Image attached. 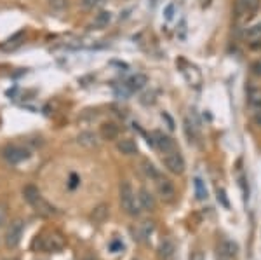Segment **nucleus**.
Segmentation results:
<instances>
[{"label":"nucleus","mask_w":261,"mask_h":260,"mask_svg":"<svg viewBox=\"0 0 261 260\" xmlns=\"http://www.w3.org/2000/svg\"><path fill=\"white\" fill-rule=\"evenodd\" d=\"M176 257V245L171 238H164L159 246V258L160 260H174Z\"/></svg>","instance_id":"nucleus-11"},{"label":"nucleus","mask_w":261,"mask_h":260,"mask_svg":"<svg viewBox=\"0 0 261 260\" xmlns=\"http://www.w3.org/2000/svg\"><path fill=\"white\" fill-rule=\"evenodd\" d=\"M246 41L247 42H261V23H258V25L251 26V28H247L246 31Z\"/></svg>","instance_id":"nucleus-20"},{"label":"nucleus","mask_w":261,"mask_h":260,"mask_svg":"<svg viewBox=\"0 0 261 260\" xmlns=\"http://www.w3.org/2000/svg\"><path fill=\"white\" fill-rule=\"evenodd\" d=\"M110 21H112V13H110V11H101V13H98L94 16L93 26L96 30H103L110 25Z\"/></svg>","instance_id":"nucleus-17"},{"label":"nucleus","mask_w":261,"mask_h":260,"mask_svg":"<svg viewBox=\"0 0 261 260\" xmlns=\"http://www.w3.org/2000/svg\"><path fill=\"white\" fill-rule=\"evenodd\" d=\"M251 72L254 73L256 77H261V58H258L256 61H252L251 65Z\"/></svg>","instance_id":"nucleus-26"},{"label":"nucleus","mask_w":261,"mask_h":260,"mask_svg":"<svg viewBox=\"0 0 261 260\" xmlns=\"http://www.w3.org/2000/svg\"><path fill=\"white\" fill-rule=\"evenodd\" d=\"M209 4H211V0H200V6L202 7H207Z\"/></svg>","instance_id":"nucleus-33"},{"label":"nucleus","mask_w":261,"mask_h":260,"mask_svg":"<svg viewBox=\"0 0 261 260\" xmlns=\"http://www.w3.org/2000/svg\"><path fill=\"white\" fill-rule=\"evenodd\" d=\"M193 185H195V196H197V199H200V201L207 199V189H205V185H204L202 180L195 178V180H193Z\"/></svg>","instance_id":"nucleus-21"},{"label":"nucleus","mask_w":261,"mask_h":260,"mask_svg":"<svg viewBox=\"0 0 261 260\" xmlns=\"http://www.w3.org/2000/svg\"><path fill=\"white\" fill-rule=\"evenodd\" d=\"M100 135L103 140L113 141V140H117L118 135H120V128H118L115 123H105L100 129Z\"/></svg>","instance_id":"nucleus-14"},{"label":"nucleus","mask_w":261,"mask_h":260,"mask_svg":"<svg viewBox=\"0 0 261 260\" xmlns=\"http://www.w3.org/2000/svg\"><path fill=\"white\" fill-rule=\"evenodd\" d=\"M4 159L7 161V163L11 164H19L23 163V161H26L30 157V151L25 147H21V145H9V147L4 148L2 152Z\"/></svg>","instance_id":"nucleus-3"},{"label":"nucleus","mask_w":261,"mask_h":260,"mask_svg":"<svg viewBox=\"0 0 261 260\" xmlns=\"http://www.w3.org/2000/svg\"><path fill=\"white\" fill-rule=\"evenodd\" d=\"M75 185H77V176L72 175V187H75Z\"/></svg>","instance_id":"nucleus-34"},{"label":"nucleus","mask_w":261,"mask_h":260,"mask_svg":"<svg viewBox=\"0 0 261 260\" xmlns=\"http://www.w3.org/2000/svg\"><path fill=\"white\" fill-rule=\"evenodd\" d=\"M150 141H152V143L157 147V151H160L162 154H164V156H165V154H169V152L178 151L176 141H174L171 136L164 135L162 131H153L152 138H150Z\"/></svg>","instance_id":"nucleus-4"},{"label":"nucleus","mask_w":261,"mask_h":260,"mask_svg":"<svg viewBox=\"0 0 261 260\" xmlns=\"http://www.w3.org/2000/svg\"><path fill=\"white\" fill-rule=\"evenodd\" d=\"M254 121H256V124L261 126V110L259 112H256V117H254Z\"/></svg>","instance_id":"nucleus-32"},{"label":"nucleus","mask_w":261,"mask_h":260,"mask_svg":"<svg viewBox=\"0 0 261 260\" xmlns=\"http://www.w3.org/2000/svg\"><path fill=\"white\" fill-rule=\"evenodd\" d=\"M146 84H148V77H146L145 73H136V76H133L125 82V88H127L130 93H136V91H141Z\"/></svg>","instance_id":"nucleus-13"},{"label":"nucleus","mask_w":261,"mask_h":260,"mask_svg":"<svg viewBox=\"0 0 261 260\" xmlns=\"http://www.w3.org/2000/svg\"><path fill=\"white\" fill-rule=\"evenodd\" d=\"M261 0H235V13L237 16L251 18L259 9Z\"/></svg>","instance_id":"nucleus-8"},{"label":"nucleus","mask_w":261,"mask_h":260,"mask_svg":"<svg viewBox=\"0 0 261 260\" xmlns=\"http://www.w3.org/2000/svg\"><path fill=\"white\" fill-rule=\"evenodd\" d=\"M190 260H204V253H202V251H195Z\"/></svg>","instance_id":"nucleus-31"},{"label":"nucleus","mask_w":261,"mask_h":260,"mask_svg":"<svg viewBox=\"0 0 261 260\" xmlns=\"http://www.w3.org/2000/svg\"><path fill=\"white\" fill-rule=\"evenodd\" d=\"M51 7L54 11H65L68 7V0H51Z\"/></svg>","instance_id":"nucleus-24"},{"label":"nucleus","mask_w":261,"mask_h":260,"mask_svg":"<svg viewBox=\"0 0 261 260\" xmlns=\"http://www.w3.org/2000/svg\"><path fill=\"white\" fill-rule=\"evenodd\" d=\"M141 169H143L146 178H150V180H159L160 178L159 169L153 166V163H150V161H143V163H141Z\"/></svg>","instance_id":"nucleus-19"},{"label":"nucleus","mask_w":261,"mask_h":260,"mask_svg":"<svg viewBox=\"0 0 261 260\" xmlns=\"http://www.w3.org/2000/svg\"><path fill=\"white\" fill-rule=\"evenodd\" d=\"M164 166L172 173V175H183L185 171V159L178 151L174 152H169L164 156Z\"/></svg>","instance_id":"nucleus-6"},{"label":"nucleus","mask_w":261,"mask_h":260,"mask_svg":"<svg viewBox=\"0 0 261 260\" xmlns=\"http://www.w3.org/2000/svg\"><path fill=\"white\" fill-rule=\"evenodd\" d=\"M40 248L44 251H59L65 248V239L58 232H46L40 238Z\"/></svg>","instance_id":"nucleus-5"},{"label":"nucleus","mask_w":261,"mask_h":260,"mask_svg":"<svg viewBox=\"0 0 261 260\" xmlns=\"http://www.w3.org/2000/svg\"><path fill=\"white\" fill-rule=\"evenodd\" d=\"M23 198L28 204H31L33 208H37L38 213L42 215H53L54 213V208L51 206L49 203H46L40 194V191H38L35 185H26L25 189H23Z\"/></svg>","instance_id":"nucleus-2"},{"label":"nucleus","mask_w":261,"mask_h":260,"mask_svg":"<svg viewBox=\"0 0 261 260\" xmlns=\"http://www.w3.org/2000/svg\"><path fill=\"white\" fill-rule=\"evenodd\" d=\"M157 192L164 201H172L176 198V189H174L172 182L167 178H162V176L157 180Z\"/></svg>","instance_id":"nucleus-10"},{"label":"nucleus","mask_w":261,"mask_h":260,"mask_svg":"<svg viewBox=\"0 0 261 260\" xmlns=\"http://www.w3.org/2000/svg\"><path fill=\"white\" fill-rule=\"evenodd\" d=\"M117 151L124 156H134V154H138V145L130 138H122L117 141Z\"/></svg>","instance_id":"nucleus-16"},{"label":"nucleus","mask_w":261,"mask_h":260,"mask_svg":"<svg viewBox=\"0 0 261 260\" xmlns=\"http://www.w3.org/2000/svg\"><path fill=\"white\" fill-rule=\"evenodd\" d=\"M155 94L153 93H145L143 94V98H141V103H145V105H148V103H155Z\"/></svg>","instance_id":"nucleus-27"},{"label":"nucleus","mask_w":261,"mask_h":260,"mask_svg":"<svg viewBox=\"0 0 261 260\" xmlns=\"http://www.w3.org/2000/svg\"><path fill=\"white\" fill-rule=\"evenodd\" d=\"M218 201H221L225 208L230 206V204H228V201H227V196H225V191H218Z\"/></svg>","instance_id":"nucleus-28"},{"label":"nucleus","mask_w":261,"mask_h":260,"mask_svg":"<svg viewBox=\"0 0 261 260\" xmlns=\"http://www.w3.org/2000/svg\"><path fill=\"white\" fill-rule=\"evenodd\" d=\"M140 203H141V208L146 211H155V208H157V201L155 198H153V194L148 191V189H141L140 191Z\"/></svg>","instance_id":"nucleus-15"},{"label":"nucleus","mask_w":261,"mask_h":260,"mask_svg":"<svg viewBox=\"0 0 261 260\" xmlns=\"http://www.w3.org/2000/svg\"><path fill=\"white\" fill-rule=\"evenodd\" d=\"M106 218H108V204H98L93 210V213H91V220L94 224H103Z\"/></svg>","instance_id":"nucleus-18"},{"label":"nucleus","mask_w":261,"mask_h":260,"mask_svg":"<svg viewBox=\"0 0 261 260\" xmlns=\"http://www.w3.org/2000/svg\"><path fill=\"white\" fill-rule=\"evenodd\" d=\"M162 119H165V121H167V124H169L167 128L172 131V129H174V123H172V119H171V117H169L167 114H162Z\"/></svg>","instance_id":"nucleus-29"},{"label":"nucleus","mask_w":261,"mask_h":260,"mask_svg":"<svg viewBox=\"0 0 261 260\" xmlns=\"http://www.w3.org/2000/svg\"><path fill=\"white\" fill-rule=\"evenodd\" d=\"M237 253H239V245H237L233 239H221V243L218 245V255L225 258H235Z\"/></svg>","instance_id":"nucleus-9"},{"label":"nucleus","mask_w":261,"mask_h":260,"mask_svg":"<svg viewBox=\"0 0 261 260\" xmlns=\"http://www.w3.org/2000/svg\"><path fill=\"white\" fill-rule=\"evenodd\" d=\"M218 260H233V258H225V257H218Z\"/></svg>","instance_id":"nucleus-36"},{"label":"nucleus","mask_w":261,"mask_h":260,"mask_svg":"<svg viewBox=\"0 0 261 260\" xmlns=\"http://www.w3.org/2000/svg\"><path fill=\"white\" fill-rule=\"evenodd\" d=\"M21 236H23V220H14L9 226L6 234V245L7 248H16L21 243Z\"/></svg>","instance_id":"nucleus-7"},{"label":"nucleus","mask_w":261,"mask_h":260,"mask_svg":"<svg viewBox=\"0 0 261 260\" xmlns=\"http://www.w3.org/2000/svg\"><path fill=\"white\" fill-rule=\"evenodd\" d=\"M84 260H98V258L94 257V255H87V257H85Z\"/></svg>","instance_id":"nucleus-35"},{"label":"nucleus","mask_w":261,"mask_h":260,"mask_svg":"<svg viewBox=\"0 0 261 260\" xmlns=\"http://www.w3.org/2000/svg\"><path fill=\"white\" fill-rule=\"evenodd\" d=\"M120 206L130 216H138L141 213V203L140 198H136L133 187L129 182H122L120 185Z\"/></svg>","instance_id":"nucleus-1"},{"label":"nucleus","mask_w":261,"mask_h":260,"mask_svg":"<svg viewBox=\"0 0 261 260\" xmlns=\"http://www.w3.org/2000/svg\"><path fill=\"white\" fill-rule=\"evenodd\" d=\"M105 4V0H80V6L84 9H94V7H100Z\"/></svg>","instance_id":"nucleus-23"},{"label":"nucleus","mask_w":261,"mask_h":260,"mask_svg":"<svg viewBox=\"0 0 261 260\" xmlns=\"http://www.w3.org/2000/svg\"><path fill=\"white\" fill-rule=\"evenodd\" d=\"M172 11H174V6H169L165 9V19H172Z\"/></svg>","instance_id":"nucleus-30"},{"label":"nucleus","mask_w":261,"mask_h":260,"mask_svg":"<svg viewBox=\"0 0 261 260\" xmlns=\"http://www.w3.org/2000/svg\"><path fill=\"white\" fill-rule=\"evenodd\" d=\"M77 143L85 148H96L100 145V136L94 131H82L77 136Z\"/></svg>","instance_id":"nucleus-12"},{"label":"nucleus","mask_w":261,"mask_h":260,"mask_svg":"<svg viewBox=\"0 0 261 260\" xmlns=\"http://www.w3.org/2000/svg\"><path fill=\"white\" fill-rule=\"evenodd\" d=\"M249 105H251L252 108H256V112H259V110H261V93L259 91H252L251 93Z\"/></svg>","instance_id":"nucleus-22"},{"label":"nucleus","mask_w":261,"mask_h":260,"mask_svg":"<svg viewBox=\"0 0 261 260\" xmlns=\"http://www.w3.org/2000/svg\"><path fill=\"white\" fill-rule=\"evenodd\" d=\"M23 35H25V33H23V31H19V33H16L14 37L9 41V44L6 46V49H13V47H16V46L21 44V42H19V41H21V39H23Z\"/></svg>","instance_id":"nucleus-25"}]
</instances>
